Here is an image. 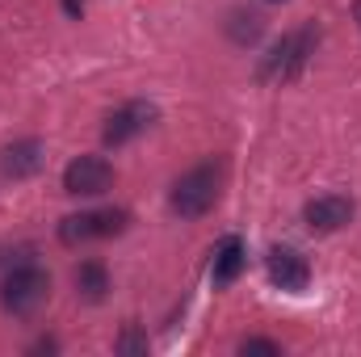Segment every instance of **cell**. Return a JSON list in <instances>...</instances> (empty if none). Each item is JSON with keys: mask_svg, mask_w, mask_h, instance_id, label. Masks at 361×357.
I'll return each mask as SVG.
<instances>
[{"mask_svg": "<svg viewBox=\"0 0 361 357\" xmlns=\"http://www.w3.org/2000/svg\"><path fill=\"white\" fill-rule=\"evenodd\" d=\"M315 42H319L315 25H298V30L281 34V42H273V51L261 59L257 76H261L265 85H290V80L307 68V59L315 55Z\"/></svg>", "mask_w": 361, "mask_h": 357, "instance_id": "obj_1", "label": "cell"}, {"mask_svg": "<svg viewBox=\"0 0 361 357\" xmlns=\"http://www.w3.org/2000/svg\"><path fill=\"white\" fill-rule=\"evenodd\" d=\"M47 298H51V277H47V269H38L34 261H21V265L8 269V277H4V286H0V307H4L8 315L30 320V315H38V311L47 307Z\"/></svg>", "mask_w": 361, "mask_h": 357, "instance_id": "obj_2", "label": "cell"}, {"mask_svg": "<svg viewBox=\"0 0 361 357\" xmlns=\"http://www.w3.org/2000/svg\"><path fill=\"white\" fill-rule=\"evenodd\" d=\"M219 189H223V164L219 160H206L189 173H180L173 185V210L180 219H202L214 210L219 202Z\"/></svg>", "mask_w": 361, "mask_h": 357, "instance_id": "obj_3", "label": "cell"}, {"mask_svg": "<svg viewBox=\"0 0 361 357\" xmlns=\"http://www.w3.org/2000/svg\"><path fill=\"white\" fill-rule=\"evenodd\" d=\"M126 223H130L126 210H85V214H68L59 223V240L68 248H80V244L105 240V236H122Z\"/></svg>", "mask_w": 361, "mask_h": 357, "instance_id": "obj_4", "label": "cell"}, {"mask_svg": "<svg viewBox=\"0 0 361 357\" xmlns=\"http://www.w3.org/2000/svg\"><path fill=\"white\" fill-rule=\"evenodd\" d=\"M109 185H114V164L105 156H76L63 169V189L76 193V198H97Z\"/></svg>", "mask_w": 361, "mask_h": 357, "instance_id": "obj_5", "label": "cell"}, {"mask_svg": "<svg viewBox=\"0 0 361 357\" xmlns=\"http://www.w3.org/2000/svg\"><path fill=\"white\" fill-rule=\"evenodd\" d=\"M152 122H156V105H147V101H126L122 109H114V114L105 118L101 143H105V147H122V143H130L139 131H147Z\"/></svg>", "mask_w": 361, "mask_h": 357, "instance_id": "obj_6", "label": "cell"}, {"mask_svg": "<svg viewBox=\"0 0 361 357\" xmlns=\"http://www.w3.org/2000/svg\"><path fill=\"white\" fill-rule=\"evenodd\" d=\"M269 277H273V286H281V290H290V294H302V290L311 286V265H307V257L294 253V248H273L269 253Z\"/></svg>", "mask_w": 361, "mask_h": 357, "instance_id": "obj_7", "label": "cell"}, {"mask_svg": "<svg viewBox=\"0 0 361 357\" xmlns=\"http://www.w3.org/2000/svg\"><path fill=\"white\" fill-rule=\"evenodd\" d=\"M302 219H307L311 231H341V227L353 219V202L341 198V193H324V198H311V202H307Z\"/></svg>", "mask_w": 361, "mask_h": 357, "instance_id": "obj_8", "label": "cell"}, {"mask_svg": "<svg viewBox=\"0 0 361 357\" xmlns=\"http://www.w3.org/2000/svg\"><path fill=\"white\" fill-rule=\"evenodd\" d=\"M42 160H47L42 139H17L13 147H4V156H0V173H4L8 181H25V177H34V173L42 169Z\"/></svg>", "mask_w": 361, "mask_h": 357, "instance_id": "obj_9", "label": "cell"}, {"mask_svg": "<svg viewBox=\"0 0 361 357\" xmlns=\"http://www.w3.org/2000/svg\"><path fill=\"white\" fill-rule=\"evenodd\" d=\"M223 30H227V38L235 42V47H252V42H261V34H265V17L257 13V8H231L227 13V21H223Z\"/></svg>", "mask_w": 361, "mask_h": 357, "instance_id": "obj_10", "label": "cell"}, {"mask_svg": "<svg viewBox=\"0 0 361 357\" xmlns=\"http://www.w3.org/2000/svg\"><path fill=\"white\" fill-rule=\"evenodd\" d=\"M240 269H244V244H240V236H227L214 253V286H231L240 277Z\"/></svg>", "mask_w": 361, "mask_h": 357, "instance_id": "obj_11", "label": "cell"}, {"mask_svg": "<svg viewBox=\"0 0 361 357\" xmlns=\"http://www.w3.org/2000/svg\"><path fill=\"white\" fill-rule=\"evenodd\" d=\"M105 290H109V273H105L101 261H85V265L76 269V294L85 303H101Z\"/></svg>", "mask_w": 361, "mask_h": 357, "instance_id": "obj_12", "label": "cell"}, {"mask_svg": "<svg viewBox=\"0 0 361 357\" xmlns=\"http://www.w3.org/2000/svg\"><path fill=\"white\" fill-rule=\"evenodd\" d=\"M114 349H118L122 357H147V337H143L135 324H126V328H122V337L114 341Z\"/></svg>", "mask_w": 361, "mask_h": 357, "instance_id": "obj_13", "label": "cell"}, {"mask_svg": "<svg viewBox=\"0 0 361 357\" xmlns=\"http://www.w3.org/2000/svg\"><path fill=\"white\" fill-rule=\"evenodd\" d=\"M240 353H269V357H277L281 353V345H277V341H265V337H248V341L240 345Z\"/></svg>", "mask_w": 361, "mask_h": 357, "instance_id": "obj_14", "label": "cell"}, {"mask_svg": "<svg viewBox=\"0 0 361 357\" xmlns=\"http://www.w3.org/2000/svg\"><path fill=\"white\" fill-rule=\"evenodd\" d=\"M63 8H68V17H80L85 13V0H63Z\"/></svg>", "mask_w": 361, "mask_h": 357, "instance_id": "obj_15", "label": "cell"}, {"mask_svg": "<svg viewBox=\"0 0 361 357\" xmlns=\"http://www.w3.org/2000/svg\"><path fill=\"white\" fill-rule=\"evenodd\" d=\"M353 21H357V30H361V0L353 4Z\"/></svg>", "mask_w": 361, "mask_h": 357, "instance_id": "obj_16", "label": "cell"}, {"mask_svg": "<svg viewBox=\"0 0 361 357\" xmlns=\"http://www.w3.org/2000/svg\"><path fill=\"white\" fill-rule=\"evenodd\" d=\"M273 4H281V0H273Z\"/></svg>", "mask_w": 361, "mask_h": 357, "instance_id": "obj_17", "label": "cell"}]
</instances>
